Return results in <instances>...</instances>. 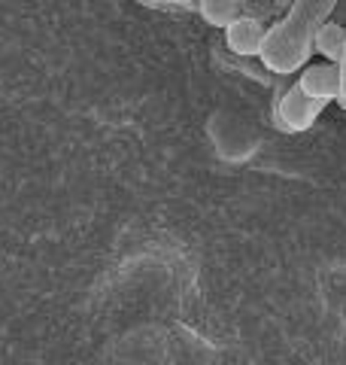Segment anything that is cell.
<instances>
[{
  "label": "cell",
  "mask_w": 346,
  "mask_h": 365,
  "mask_svg": "<svg viewBox=\"0 0 346 365\" xmlns=\"http://www.w3.org/2000/svg\"><path fill=\"white\" fill-rule=\"evenodd\" d=\"M337 0H292L285 16L264 31L258 61L273 73H295L313 55L316 31L331 19Z\"/></svg>",
  "instance_id": "cell-1"
},
{
  "label": "cell",
  "mask_w": 346,
  "mask_h": 365,
  "mask_svg": "<svg viewBox=\"0 0 346 365\" xmlns=\"http://www.w3.org/2000/svg\"><path fill=\"white\" fill-rule=\"evenodd\" d=\"M322 110H325V104H319V101L307 98L301 88L292 86L280 101H276L273 119H276V125H280L283 131H292V134H295V131L310 128V125L316 122V116H319Z\"/></svg>",
  "instance_id": "cell-2"
},
{
  "label": "cell",
  "mask_w": 346,
  "mask_h": 365,
  "mask_svg": "<svg viewBox=\"0 0 346 365\" xmlns=\"http://www.w3.org/2000/svg\"><path fill=\"white\" fill-rule=\"evenodd\" d=\"M295 86L301 88L307 98L319 101V104L337 101V95H340V71H337V61L304 64L301 67V76H298Z\"/></svg>",
  "instance_id": "cell-3"
},
{
  "label": "cell",
  "mask_w": 346,
  "mask_h": 365,
  "mask_svg": "<svg viewBox=\"0 0 346 365\" xmlns=\"http://www.w3.org/2000/svg\"><path fill=\"white\" fill-rule=\"evenodd\" d=\"M264 28L258 19H249V16H240L234 19L231 25L225 28V43L234 55H243V58H256L261 52V43H264Z\"/></svg>",
  "instance_id": "cell-4"
},
{
  "label": "cell",
  "mask_w": 346,
  "mask_h": 365,
  "mask_svg": "<svg viewBox=\"0 0 346 365\" xmlns=\"http://www.w3.org/2000/svg\"><path fill=\"white\" fill-rule=\"evenodd\" d=\"M194 9H198V16L206 21V25L222 28V31L234 19L243 16V9H240V0H198Z\"/></svg>",
  "instance_id": "cell-5"
},
{
  "label": "cell",
  "mask_w": 346,
  "mask_h": 365,
  "mask_svg": "<svg viewBox=\"0 0 346 365\" xmlns=\"http://www.w3.org/2000/svg\"><path fill=\"white\" fill-rule=\"evenodd\" d=\"M343 46H346V28L337 25V21H325V25L316 31L313 52H319L325 61H337L343 55Z\"/></svg>",
  "instance_id": "cell-6"
},
{
  "label": "cell",
  "mask_w": 346,
  "mask_h": 365,
  "mask_svg": "<svg viewBox=\"0 0 346 365\" xmlns=\"http://www.w3.org/2000/svg\"><path fill=\"white\" fill-rule=\"evenodd\" d=\"M337 71H340V95H337V101L346 107V46H343V55L337 58Z\"/></svg>",
  "instance_id": "cell-7"
}]
</instances>
